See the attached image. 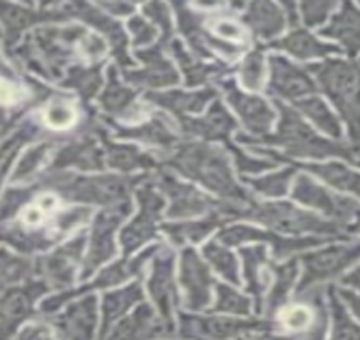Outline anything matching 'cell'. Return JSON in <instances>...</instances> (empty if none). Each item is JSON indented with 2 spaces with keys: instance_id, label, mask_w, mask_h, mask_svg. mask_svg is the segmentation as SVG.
Listing matches in <instances>:
<instances>
[{
  "instance_id": "cell-1",
  "label": "cell",
  "mask_w": 360,
  "mask_h": 340,
  "mask_svg": "<svg viewBox=\"0 0 360 340\" xmlns=\"http://www.w3.org/2000/svg\"><path fill=\"white\" fill-rule=\"evenodd\" d=\"M174 163L184 174L199 180L207 189L231 198H243V192L231 177L226 157L218 149L206 145H189L180 150Z\"/></svg>"
},
{
  "instance_id": "cell-2",
  "label": "cell",
  "mask_w": 360,
  "mask_h": 340,
  "mask_svg": "<svg viewBox=\"0 0 360 340\" xmlns=\"http://www.w3.org/2000/svg\"><path fill=\"white\" fill-rule=\"evenodd\" d=\"M277 106H279L282 113L279 131H277L276 138H270L267 141L284 145L289 153L301 155V157L323 158L328 157V155H343V157H350L349 151L333 145V143L318 138L296 113H292L289 108L282 106L281 102H277Z\"/></svg>"
},
{
  "instance_id": "cell-3",
  "label": "cell",
  "mask_w": 360,
  "mask_h": 340,
  "mask_svg": "<svg viewBox=\"0 0 360 340\" xmlns=\"http://www.w3.org/2000/svg\"><path fill=\"white\" fill-rule=\"evenodd\" d=\"M311 70L357 131V68L345 61L328 60L325 65H314Z\"/></svg>"
},
{
  "instance_id": "cell-4",
  "label": "cell",
  "mask_w": 360,
  "mask_h": 340,
  "mask_svg": "<svg viewBox=\"0 0 360 340\" xmlns=\"http://www.w3.org/2000/svg\"><path fill=\"white\" fill-rule=\"evenodd\" d=\"M255 220L264 221L274 230L288 232V233H301V232H333V225L320 221L316 216L308 215V213L297 210L289 203H269L262 204L257 208Z\"/></svg>"
},
{
  "instance_id": "cell-5",
  "label": "cell",
  "mask_w": 360,
  "mask_h": 340,
  "mask_svg": "<svg viewBox=\"0 0 360 340\" xmlns=\"http://www.w3.org/2000/svg\"><path fill=\"white\" fill-rule=\"evenodd\" d=\"M182 286L191 310H200L210 303L212 279L194 251L184 252L182 256Z\"/></svg>"
},
{
  "instance_id": "cell-6",
  "label": "cell",
  "mask_w": 360,
  "mask_h": 340,
  "mask_svg": "<svg viewBox=\"0 0 360 340\" xmlns=\"http://www.w3.org/2000/svg\"><path fill=\"white\" fill-rule=\"evenodd\" d=\"M357 257V247H330L326 251L311 253L304 257L306 274L301 282V288H308V284H314L316 281L328 279L345 269Z\"/></svg>"
},
{
  "instance_id": "cell-7",
  "label": "cell",
  "mask_w": 360,
  "mask_h": 340,
  "mask_svg": "<svg viewBox=\"0 0 360 340\" xmlns=\"http://www.w3.org/2000/svg\"><path fill=\"white\" fill-rule=\"evenodd\" d=\"M138 196H140L141 201V211L122 235V244H124L126 252L140 247L143 241L150 240L155 235V225H157L163 204L160 196L155 194V191L151 189L141 191Z\"/></svg>"
},
{
  "instance_id": "cell-8",
  "label": "cell",
  "mask_w": 360,
  "mask_h": 340,
  "mask_svg": "<svg viewBox=\"0 0 360 340\" xmlns=\"http://www.w3.org/2000/svg\"><path fill=\"white\" fill-rule=\"evenodd\" d=\"M182 332L186 337H200L204 340H226L235 337L245 330L257 329L259 323L255 322H238L233 318H192L182 317Z\"/></svg>"
},
{
  "instance_id": "cell-9",
  "label": "cell",
  "mask_w": 360,
  "mask_h": 340,
  "mask_svg": "<svg viewBox=\"0 0 360 340\" xmlns=\"http://www.w3.org/2000/svg\"><path fill=\"white\" fill-rule=\"evenodd\" d=\"M228 101L231 102L233 108L240 114L243 125L247 126L252 133H265L270 128V122L274 120V113L270 111L269 104L264 99L255 96H247L241 94L235 87L228 90Z\"/></svg>"
},
{
  "instance_id": "cell-10",
  "label": "cell",
  "mask_w": 360,
  "mask_h": 340,
  "mask_svg": "<svg viewBox=\"0 0 360 340\" xmlns=\"http://www.w3.org/2000/svg\"><path fill=\"white\" fill-rule=\"evenodd\" d=\"M272 89L284 97H301L313 92L314 85L300 67H294L284 58H272Z\"/></svg>"
},
{
  "instance_id": "cell-11",
  "label": "cell",
  "mask_w": 360,
  "mask_h": 340,
  "mask_svg": "<svg viewBox=\"0 0 360 340\" xmlns=\"http://www.w3.org/2000/svg\"><path fill=\"white\" fill-rule=\"evenodd\" d=\"M172 269H174V265H172L170 257H158L148 282L151 298L157 303L158 310L165 320H170L172 310L175 305V286Z\"/></svg>"
},
{
  "instance_id": "cell-12",
  "label": "cell",
  "mask_w": 360,
  "mask_h": 340,
  "mask_svg": "<svg viewBox=\"0 0 360 340\" xmlns=\"http://www.w3.org/2000/svg\"><path fill=\"white\" fill-rule=\"evenodd\" d=\"M292 194L297 201L308 204V206L318 208V210L325 211L326 215L340 216L343 211L350 210L349 204H354V203H349V201H345L343 204H338L342 203L340 198H335V196H331L328 191L318 187L316 184L311 182L306 175H300V177H297L296 184H294Z\"/></svg>"
},
{
  "instance_id": "cell-13",
  "label": "cell",
  "mask_w": 360,
  "mask_h": 340,
  "mask_svg": "<svg viewBox=\"0 0 360 340\" xmlns=\"http://www.w3.org/2000/svg\"><path fill=\"white\" fill-rule=\"evenodd\" d=\"M167 192L172 196V210L170 216H192L199 215L206 210V206L210 204V201L204 198L200 192L192 189L189 186H184V184L175 182V180L167 179L163 182Z\"/></svg>"
},
{
  "instance_id": "cell-14",
  "label": "cell",
  "mask_w": 360,
  "mask_h": 340,
  "mask_svg": "<svg viewBox=\"0 0 360 340\" xmlns=\"http://www.w3.org/2000/svg\"><path fill=\"white\" fill-rule=\"evenodd\" d=\"M284 12L276 4L270 2H255L248 9L245 20L260 38H272L279 34L284 26Z\"/></svg>"
},
{
  "instance_id": "cell-15",
  "label": "cell",
  "mask_w": 360,
  "mask_h": 340,
  "mask_svg": "<svg viewBox=\"0 0 360 340\" xmlns=\"http://www.w3.org/2000/svg\"><path fill=\"white\" fill-rule=\"evenodd\" d=\"M158 332H160V327L155 322L153 311L148 306H141L117 329L112 340H145L153 337Z\"/></svg>"
},
{
  "instance_id": "cell-16",
  "label": "cell",
  "mask_w": 360,
  "mask_h": 340,
  "mask_svg": "<svg viewBox=\"0 0 360 340\" xmlns=\"http://www.w3.org/2000/svg\"><path fill=\"white\" fill-rule=\"evenodd\" d=\"M189 122V128L194 131V133L202 134V137L210 138V140H216V138H224L230 134L233 126H235V121L231 120L230 114L224 111L223 106L219 102H216L212 106L204 120L199 121H187Z\"/></svg>"
},
{
  "instance_id": "cell-17",
  "label": "cell",
  "mask_w": 360,
  "mask_h": 340,
  "mask_svg": "<svg viewBox=\"0 0 360 340\" xmlns=\"http://www.w3.org/2000/svg\"><path fill=\"white\" fill-rule=\"evenodd\" d=\"M276 48H282V50L292 53L297 58H311V56H321L326 53L335 51L333 46L330 44H323L316 41L313 36H309L306 31H296L284 38L281 43L272 44Z\"/></svg>"
},
{
  "instance_id": "cell-18",
  "label": "cell",
  "mask_w": 360,
  "mask_h": 340,
  "mask_svg": "<svg viewBox=\"0 0 360 340\" xmlns=\"http://www.w3.org/2000/svg\"><path fill=\"white\" fill-rule=\"evenodd\" d=\"M357 26H359V19H357V12L352 11L350 6H345V11L342 12L338 18H335L333 23L328 30H323L321 34L325 36H331L335 39H340L342 43H345L347 46H352V50L357 48Z\"/></svg>"
},
{
  "instance_id": "cell-19",
  "label": "cell",
  "mask_w": 360,
  "mask_h": 340,
  "mask_svg": "<svg viewBox=\"0 0 360 340\" xmlns=\"http://www.w3.org/2000/svg\"><path fill=\"white\" fill-rule=\"evenodd\" d=\"M146 63H148V67L141 73L143 84H148L150 87H162V85L175 84L179 80L174 67L155 51L146 53Z\"/></svg>"
},
{
  "instance_id": "cell-20",
  "label": "cell",
  "mask_w": 360,
  "mask_h": 340,
  "mask_svg": "<svg viewBox=\"0 0 360 340\" xmlns=\"http://www.w3.org/2000/svg\"><path fill=\"white\" fill-rule=\"evenodd\" d=\"M211 90H204V92L195 94H182V92H172V94H158V96H151V99L157 101L158 104L167 106L175 113H184V111H200L204 108L207 101L211 99Z\"/></svg>"
},
{
  "instance_id": "cell-21",
  "label": "cell",
  "mask_w": 360,
  "mask_h": 340,
  "mask_svg": "<svg viewBox=\"0 0 360 340\" xmlns=\"http://www.w3.org/2000/svg\"><path fill=\"white\" fill-rule=\"evenodd\" d=\"M314 174L320 175L321 179H325L326 182H330L331 186L338 187L342 191H359V179L357 174L350 172L347 167L340 165V163H326V165H314L309 167Z\"/></svg>"
},
{
  "instance_id": "cell-22",
  "label": "cell",
  "mask_w": 360,
  "mask_h": 340,
  "mask_svg": "<svg viewBox=\"0 0 360 340\" xmlns=\"http://www.w3.org/2000/svg\"><path fill=\"white\" fill-rule=\"evenodd\" d=\"M297 106H300L301 111L306 114V116H309L311 120L316 122L323 131H326L330 137H335V138L340 137V126H338V122L335 120L333 114L330 113V109L326 108L320 99L311 97V99L297 102Z\"/></svg>"
},
{
  "instance_id": "cell-23",
  "label": "cell",
  "mask_w": 360,
  "mask_h": 340,
  "mask_svg": "<svg viewBox=\"0 0 360 340\" xmlns=\"http://www.w3.org/2000/svg\"><path fill=\"white\" fill-rule=\"evenodd\" d=\"M204 256L214 265V269L218 270L221 276L226 277L233 284H238V264H236V259L226 248L212 241V244L204 248Z\"/></svg>"
},
{
  "instance_id": "cell-24",
  "label": "cell",
  "mask_w": 360,
  "mask_h": 340,
  "mask_svg": "<svg viewBox=\"0 0 360 340\" xmlns=\"http://www.w3.org/2000/svg\"><path fill=\"white\" fill-rule=\"evenodd\" d=\"M218 225V220H216V216L212 218L210 216L207 220L204 221H192V223H184V225H175V227H172V225H165L163 227V230L169 232L172 235V239H175L177 241H198L202 239V237H206L207 233H210L212 228Z\"/></svg>"
},
{
  "instance_id": "cell-25",
  "label": "cell",
  "mask_w": 360,
  "mask_h": 340,
  "mask_svg": "<svg viewBox=\"0 0 360 340\" xmlns=\"http://www.w3.org/2000/svg\"><path fill=\"white\" fill-rule=\"evenodd\" d=\"M331 306H333V337L331 340H359V329L354 322L350 320L347 311L343 310L340 301L337 298H331Z\"/></svg>"
},
{
  "instance_id": "cell-26",
  "label": "cell",
  "mask_w": 360,
  "mask_h": 340,
  "mask_svg": "<svg viewBox=\"0 0 360 340\" xmlns=\"http://www.w3.org/2000/svg\"><path fill=\"white\" fill-rule=\"evenodd\" d=\"M214 311L248 315V311H250V303H248L247 298H243L241 294L236 293L235 289L218 284V305H216Z\"/></svg>"
},
{
  "instance_id": "cell-27",
  "label": "cell",
  "mask_w": 360,
  "mask_h": 340,
  "mask_svg": "<svg viewBox=\"0 0 360 340\" xmlns=\"http://www.w3.org/2000/svg\"><path fill=\"white\" fill-rule=\"evenodd\" d=\"M294 277H296V262H289V264L282 265L277 269V279L276 286H274L272 293L269 296V306L270 308H277L282 301H284L285 294L290 289Z\"/></svg>"
},
{
  "instance_id": "cell-28",
  "label": "cell",
  "mask_w": 360,
  "mask_h": 340,
  "mask_svg": "<svg viewBox=\"0 0 360 340\" xmlns=\"http://www.w3.org/2000/svg\"><path fill=\"white\" fill-rule=\"evenodd\" d=\"M264 60H262L260 53H253L241 65V80L248 89H259L264 80Z\"/></svg>"
},
{
  "instance_id": "cell-29",
  "label": "cell",
  "mask_w": 360,
  "mask_h": 340,
  "mask_svg": "<svg viewBox=\"0 0 360 340\" xmlns=\"http://www.w3.org/2000/svg\"><path fill=\"white\" fill-rule=\"evenodd\" d=\"M281 323L285 329L292 330H301L304 327H308L311 323V310L308 306H290V308L284 310L281 313Z\"/></svg>"
},
{
  "instance_id": "cell-30",
  "label": "cell",
  "mask_w": 360,
  "mask_h": 340,
  "mask_svg": "<svg viewBox=\"0 0 360 340\" xmlns=\"http://www.w3.org/2000/svg\"><path fill=\"white\" fill-rule=\"evenodd\" d=\"M289 175H292V170H284L277 175H270L267 179L262 180H253V186L257 187L260 192L269 196H279L285 192V186H288Z\"/></svg>"
},
{
  "instance_id": "cell-31",
  "label": "cell",
  "mask_w": 360,
  "mask_h": 340,
  "mask_svg": "<svg viewBox=\"0 0 360 340\" xmlns=\"http://www.w3.org/2000/svg\"><path fill=\"white\" fill-rule=\"evenodd\" d=\"M75 118H77L75 111L63 104L51 106V108L46 111V114H44V120H46L48 125L58 130L68 128V126L73 125Z\"/></svg>"
},
{
  "instance_id": "cell-32",
  "label": "cell",
  "mask_w": 360,
  "mask_h": 340,
  "mask_svg": "<svg viewBox=\"0 0 360 340\" xmlns=\"http://www.w3.org/2000/svg\"><path fill=\"white\" fill-rule=\"evenodd\" d=\"M148 158L143 157L134 149H116L112 157V165L121 167V169H134V167L145 165Z\"/></svg>"
},
{
  "instance_id": "cell-33",
  "label": "cell",
  "mask_w": 360,
  "mask_h": 340,
  "mask_svg": "<svg viewBox=\"0 0 360 340\" xmlns=\"http://www.w3.org/2000/svg\"><path fill=\"white\" fill-rule=\"evenodd\" d=\"M302 15H304V20L308 26H313V24H320L323 19L326 18L328 11L333 7V4L326 2H309L302 4Z\"/></svg>"
},
{
  "instance_id": "cell-34",
  "label": "cell",
  "mask_w": 360,
  "mask_h": 340,
  "mask_svg": "<svg viewBox=\"0 0 360 340\" xmlns=\"http://www.w3.org/2000/svg\"><path fill=\"white\" fill-rule=\"evenodd\" d=\"M216 34H219L221 38H226V39H243V31L236 26L235 23L228 19H221L216 20L214 26H212Z\"/></svg>"
},
{
  "instance_id": "cell-35",
  "label": "cell",
  "mask_w": 360,
  "mask_h": 340,
  "mask_svg": "<svg viewBox=\"0 0 360 340\" xmlns=\"http://www.w3.org/2000/svg\"><path fill=\"white\" fill-rule=\"evenodd\" d=\"M80 50L84 51V55L96 58V56H102L105 53V43L99 38V36L89 34L82 39Z\"/></svg>"
},
{
  "instance_id": "cell-36",
  "label": "cell",
  "mask_w": 360,
  "mask_h": 340,
  "mask_svg": "<svg viewBox=\"0 0 360 340\" xmlns=\"http://www.w3.org/2000/svg\"><path fill=\"white\" fill-rule=\"evenodd\" d=\"M131 31L134 32V36H136V43H148L155 38V34H157V31L153 30V27L148 26V24L143 23L141 19H134L131 20Z\"/></svg>"
},
{
  "instance_id": "cell-37",
  "label": "cell",
  "mask_w": 360,
  "mask_h": 340,
  "mask_svg": "<svg viewBox=\"0 0 360 340\" xmlns=\"http://www.w3.org/2000/svg\"><path fill=\"white\" fill-rule=\"evenodd\" d=\"M0 101L2 102H12L15 101V90L11 87L9 84L0 80Z\"/></svg>"
}]
</instances>
